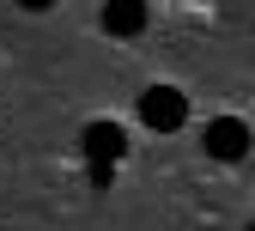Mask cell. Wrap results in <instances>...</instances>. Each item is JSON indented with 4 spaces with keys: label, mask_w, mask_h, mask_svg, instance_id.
Listing matches in <instances>:
<instances>
[{
    "label": "cell",
    "mask_w": 255,
    "mask_h": 231,
    "mask_svg": "<svg viewBox=\"0 0 255 231\" xmlns=\"http://www.w3.org/2000/svg\"><path fill=\"white\" fill-rule=\"evenodd\" d=\"M85 177L98 183V189H110V183H116V164H110V158H85Z\"/></svg>",
    "instance_id": "cell-5"
},
{
    "label": "cell",
    "mask_w": 255,
    "mask_h": 231,
    "mask_svg": "<svg viewBox=\"0 0 255 231\" xmlns=\"http://www.w3.org/2000/svg\"><path fill=\"white\" fill-rule=\"evenodd\" d=\"M146 24H152L146 0H104V30L110 37H146Z\"/></svg>",
    "instance_id": "cell-3"
},
{
    "label": "cell",
    "mask_w": 255,
    "mask_h": 231,
    "mask_svg": "<svg viewBox=\"0 0 255 231\" xmlns=\"http://www.w3.org/2000/svg\"><path fill=\"white\" fill-rule=\"evenodd\" d=\"M140 122L152 128V134H176V128L188 122V97L176 85H146L140 91Z\"/></svg>",
    "instance_id": "cell-1"
},
{
    "label": "cell",
    "mask_w": 255,
    "mask_h": 231,
    "mask_svg": "<svg viewBox=\"0 0 255 231\" xmlns=\"http://www.w3.org/2000/svg\"><path fill=\"white\" fill-rule=\"evenodd\" d=\"M79 152H85V158H110V164H122V158H128V134H122L116 122H85Z\"/></svg>",
    "instance_id": "cell-4"
},
{
    "label": "cell",
    "mask_w": 255,
    "mask_h": 231,
    "mask_svg": "<svg viewBox=\"0 0 255 231\" xmlns=\"http://www.w3.org/2000/svg\"><path fill=\"white\" fill-rule=\"evenodd\" d=\"M18 6H24V12H49L55 0H18Z\"/></svg>",
    "instance_id": "cell-6"
},
{
    "label": "cell",
    "mask_w": 255,
    "mask_h": 231,
    "mask_svg": "<svg viewBox=\"0 0 255 231\" xmlns=\"http://www.w3.org/2000/svg\"><path fill=\"white\" fill-rule=\"evenodd\" d=\"M249 231H255V219H249Z\"/></svg>",
    "instance_id": "cell-7"
},
{
    "label": "cell",
    "mask_w": 255,
    "mask_h": 231,
    "mask_svg": "<svg viewBox=\"0 0 255 231\" xmlns=\"http://www.w3.org/2000/svg\"><path fill=\"white\" fill-rule=\"evenodd\" d=\"M201 146H207V158H219V164H237V158L249 152V122H243V116H213L207 134H201Z\"/></svg>",
    "instance_id": "cell-2"
}]
</instances>
